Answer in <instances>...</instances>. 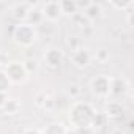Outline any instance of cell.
<instances>
[{
  "mask_svg": "<svg viewBox=\"0 0 134 134\" xmlns=\"http://www.w3.org/2000/svg\"><path fill=\"white\" fill-rule=\"evenodd\" d=\"M22 134H41V131H38V129H25V131H22Z\"/></svg>",
  "mask_w": 134,
  "mask_h": 134,
  "instance_id": "cell-27",
  "label": "cell"
},
{
  "mask_svg": "<svg viewBox=\"0 0 134 134\" xmlns=\"http://www.w3.org/2000/svg\"><path fill=\"white\" fill-rule=\"evenodd\" d=\"M95 115V109L88 103H74L70 109V120L73 123V128L79 126H90V121Z\"/></svg>",
  "mask_w": 134,
  "mask_h": 134,
  "instance_id": "cell-1",
  "label": "cell"
},
{
  "mask_svg": "<svg viewBox=\"0 0 134 134\" xmlns=\"http://www.w3.org/2000/svg\"><path fill=\"white\" fill-rule=\"evenodd\" d=\"M13 38L14 41L19 44V46H24V47H30L36 38H38V32L35 27L29 25L27 22H19L14 29H13Z\"/></svg>",
  "mask_w": 134,
  "mask_h": 134,
  "instance_id": "cell-2",
  "label": "cell"
},
{
  "mask_svg": "<svg viewBox=\"0 0 134 134\" xmlns=\"http://www.w3.org/2000/svg\"><path fill=\"white\" fill-rule=\"evenodd\" d=\"M22 65H24V70H25L27 74H32V73H36L38 71V62L35 58H27Z\"/></svg>",
  "mask_w": 134,
  "mask_h": 134,
  "instance_id": "cell-17",
  "label": "cell"
},
{
  "mask_svg": "<svg viewBox=\"0 0 134 134\" xmlns=\"http://www.w3.org/2000/svg\"><path fill=\"white\" fill-rule=\"evenodd\" d=\"M73 63L77 66V68H85L90 63V52L85 47H81L77 51L73 52Z\"/></svg>",
  "mask_w": 134,
  "mask_h": 134,
  "instance_id": "cell-7",
  "label": "cell"
},
{
  "mask_svg": "<svg viewBox=\"0 0 134 134\" xmlns=\"http://www.w3.org/2000/svg\"><path fill=\"white\" fill-rule=\"evenodd\" d=\"M128 25L129 27H134V11L132 10L128 11Z\"/></svg>",
  "mask_w": 134,
  "mask_h": 134,
  "instance_id": "cell-25",
  "label": "cell"
},
{
  "mask_svg": "<svg viewBox=\"0 0 134 134\" xmlns=\"http://www.w3.org/2000/svg\"><path fill=\"white\" fill-rule=\"evenodd\" d=\"M110 5L117 10H129L134 7V0H126V2H117V0H112Z\"/></svg>",
  "mask_w": 134,
  "mask_h": 134,
  "instance_id": "cell-19",
  "label": "cell"
},
{
  "mask_svg": "<svg viewBox=\"0 0 134 134\" xmlns=\"http://www.w3.org/2000/svg\"><path fill=\"white\" fill-rule=\"evenodd\" d=\"M5 74L8 76L10 82H24L25 77H27V73L24 70V65L19 63V62H11L7 65L5 68Z\"/></svg>",
  "mask_w": 134,
  "mask_h": 134,
  "instance_id": "cell-3",
  "label": "cell"
},
{
  "mask_svg": "<svg viewBox=\"0 0 134 134\" xmlns=\"http://www.w3.org/2000/svg\"><path fill=\"white\" fill-rule=\"evenodd\" d=\"M106 121H107V117H106L104 114H101V112H95V115H93V118H92V121H90V126H92L93 129H96V128H103V126L106 125Z\"/></svg>",
  "mask_w": 134,
  "mask_h": 134,
  "instance_id": "cell-16",
  "label": "cell"
},
{
  "mask_svg": "<svg viewBox=\"0 0 134 134\" xmlns=\"http://www.w3.org/2000/svg\"><path fill=\"white\" fill-rule=\"evenodd\" d=\"M44 21L47 22H55L60 16H62V10H60V3L58 2H46L41 8Z\"/></svg>",
  "mask_w": 134,
  "mask_h": 134,
  "instance_id": "cell-5",
  "label": "cell"
},
{
  "mask_svg": "<svg viewBox=\"0 0 134 134\" xmlns=\"http://www.w3.org/2000/svg\"><path fill=\"white\" fill-rule=\"evenodd\" d=\"M128 90V82L123 77H114L110 79V88H109V95L112 96H123Z\"/></svg>",
  "mask_w": 134,
  "mask_h": 134,
  "instance_id": "cell-6",
  "label": "cell"
},
{
  "mask_svg": "<svg viewBox=\"0 0 134 134\" xmlns=\"http://www.w3.org/2000/svg\"><path fill=\"white\" fill-rule=\"evenodd\" d=\"M109 88H110V77L99 74L92 79V92L101 98L109 96Z\"/></svg>",
  "mask_w": 134,
  "mask_h": 134,
  "instance_id": "cell-4",
  "label": "cell"
},
{
  "mask_svg": "<svg viewBox=\"0 0 134 134\" xmlns=\"http://www.w3.org/2000/svg\"><path fill=\"white\" fill-rule=\"evenodd\" d=\"M44 60L51 68H58L60 63L63 62V54H62L60 49H49L44 54Z\"/></svg>",
  "mask_w": 134,
  "mask_h": 134,
  "instance_id": "cell-10",
  "label": "cell"
},
{
  "mask_svg": "<svg viewBox=\"0 0 134 134\" xmlns=\"http://www.w3.org/2000/svg\"><path fill=\"white\" fill-rule=\"evenodd\" d=\"M107 118H120L125 114V107L121 106V103L118 101H110L106 104V109L103 112Z\"/></svg>",
  "mask_w": 134,
  "mask_h": 134,
  "instance_id": "cell-9",
  "label": "cell"
},
{
  "mask_svg": "<svg viewBox=\"0 0 134 134\" xmlns=\"http://www.w3.org/2000/svg\"><path fill=\"white\" fill-rule=\"evenodd\" d=\"M60 3V10H62V14H68V16H74L77 11V7H76V2L74 0H62Z\"/></svg>",
  "mask_w": 134,
  "mask_h": 134,
  "instance_id": "cell-13",
  "label": "cell"
},
{
  "mask_svg": "<svg viewBox=\"0 0 134 134\" xmlns=\"http://www.w3.org/2000/svg\"><path fill=\"white\" fill-rule=\"evenodd\" d=\"M82 14H84L90 22H92V21H96V19H99V18H101V14H103V8H101V5H99V3L92 2V5H90V7H88Z\"/></svg>",
  "mask_w": 134,
  "mask_h": 134,
  "instance_id": "cell-12",
  "label": "cell"
},
{
  "mask_svg": "<svg viewBox=\"0 0 134 134\" xmlns=\"http://www.w3.org/2000/svg\"><path fill=\"white\" fill-rule=\"evenodd\" d=\"M79 93H81V90H79V85L73 84V85L70 87V95H71V96H77Z\"/></svg>",
  "mask_w": 134,
  "mask_h": 134,
  "instance_id": "cell-24",
  "label": "cell"
},
{
  "mask_svg": "<svg viewBox=\"0 0 134 134\" xmlns=\"http://www.w3.org/2000/svg\"><path fill=\"white\" fill-rule=\"evenodd\" d=\"M81 41H79V38L77 36H71L70 40H68V46L71 47V51H77V49H81Z\"/></svg>",
  "mask_w": 134,
  "mask_h": 134,
  "instance_id": "cell-22",
  "label": "cell"
},
{
  "mask_svg": "<svg viewBox=\"0 0 134 134\" xmlns=\"http://www.w3.org/2000/svg\"><path fill=\"white\" fill-rule=\"evenodd\" d=\"M8 115H16L19 110H21V103L18 101V99H14V98H8L7 99V103H5V106L2 107Z\"/></svg>",
  "mask_w": 134,
  "mask_h": 134,
  "instance_id": "cell-14",
  "label": "cell"
},
{
  "mask_svg": "<svg viewBox=\"0 0 134 134\" xmlns=\"http://www.w3.org/2000/svg\"><path fill=\"white\" fill-rule=\"evenodd\" d=\"M3 63V58H2V55H0V65H2Z\"/></svg>",
  "mask_w": 134,
  "mask_h": 134,
  "instance_id": "cell-29",
  "label": "cell"
},
{
  "mask_svg": "<svg viewBox=\"0 0 134 134\" xmlns=\"http://www.w3.org/2000/svg\"><path fill=\"white\" fill-rule=\"evenodd\" d=\"M74 2H76V7H77V11L79 10H87L90 5H92V2H90V0H74Z\"/></svg>",
  "mask_w": 134,
  "mask_h": 134,
  "instance_id": "cell-23",
  "label": "cell"
},
{
  "mask_svg": "<svg viewBox=\"0 0 134 134\" xmlns=\"http://www.w3.org/2000/svg\"><path fill=\"white\" fill-rule=\"evenodd\" d=\"M10 87H11V82L8 76L5 74V71H0V93H7Z\"/></svg>",
  "mask_w": 134,
  "mask_h": 134,
  "instance_id": "cell-18",
  "label": "cell"
},
{
  "mask_svg": "<svg viewBox=\"0 0 134 134\" xmlns=\"http://www.w3.org/2000/svg\"><path fill=\"white\" fill-rule=\"evenodd\" d=\"M7 99H8V95H7V93H0V109L5 106Z\"/></svg>",
  "mask_w": 134,
  "mask_h": 134,
  "instance_id": "cell-26",
  "label": "cell"
},
{
  "mask_svg": "<svg viewBox=\"0 0 134 134\" xmlns=\"http://www.w3.org/2000/svg\"><path fill=\"white\" fill-rule=\"evenodd\" d=\"M32 8H33V3H29V2L16 3V5L13 7V10H11L13 18H14L16 21H25V18H27L29 11H30Z\"/></svg>",
  "mask_w": 134,
  "mask_h": 134,
  "instance_id": "cell-8",
  "label": "cell"
},
{
  "mask_svg": "<svg viewBox=\"0 0 134 134\" xmlns=\"http://www.w3.org/2000/svg\"><path fill=\"white\" fill-rule=\"evenodd\" d=\"M109 58H110L109 51H106V49H99V51L96 52V60H98L99 63H106V62H109Z\"/></svg>",
  "mask_w": 134,
  "mask_h": 134,
  "instance_id": "cell-20",
  "label": "cell"
},
{
  "mask_svg": "<svg viewBox=\"0 0 134 134\" xmlns=\"http://www.w3.org/2000/svg\"><path fill=\"white\" fill-rule=\"evenodd\" d=\"M65 134H76V132H74V128H71V129H66V132H65Z\"/></svg>",
  "mask_w": 134,
  "mask_h": 134,
  "instance_id": "cell-28",
  "label": "cell"
},
{
  "mask_svg": "<svg viewBox=\"0 0 134 134\" xmlns=\"http://www.w3.org/2000/svg\"><path fill=\"white\" fill-rule=\"evenodd\" d=\"M74 132L76 134H95V129L92 126H79V128H74Z\"/></svg>",
  "mask_w": 134,
  "mask_h": 134,
  "instance_id": "cell-21",
  "label": "cell"
},
{
  "mask_svg": "<svg viewBox=\"0 0 134 134\" xmlns=\"http://www.w3.org/2000/svg\"><path fill=\"white\" fill-rule=\"evenodd\" d=\"M25 21H27V24L29 25H32V27H40L43 22H44V16H43V11L40 10V8H32L30 11H29V14H27V18H25Z\"/></svg>",
  "mask_w": 134,
  "mask_h": 134,
  "instance_id": "cell-11",
  "label": "cell"
},
{
  "mask_svg": "<svg viewBox=\"0 0 134 134\" xmlns=\"http://www.w3.org/2000/svg\"><path fill=\"white\" fill-rule=\"evenodd\" d=\"M65 132H66V128L62 123H51L41 131V134H65Z\"/></svg>",
  "mask_w": 134,
  "mask_h": 134,
  "instance_id": "cell-15",
  "label": "cell"
}]
</instances>
